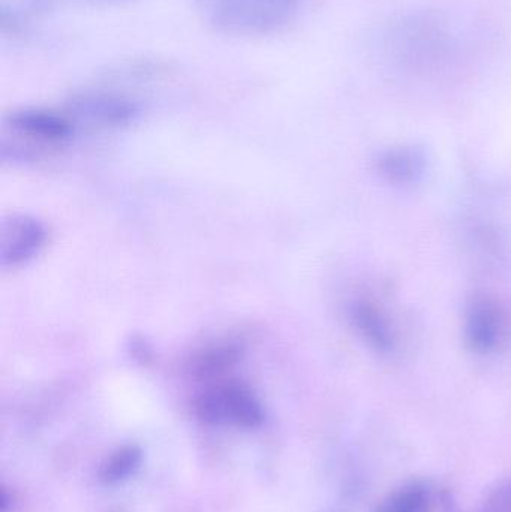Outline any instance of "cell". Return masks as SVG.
<instances>
[{"instance_id": "1", "label": "cell", "mask_w": 511, "mask_h": 512, "mask_svg": "<svg viewBox=\"0 0 511 512\" xmlns=\"http://www.w3.org/2000/svg\"><path fill=\"white\" fill-rule=\"evenodd\" d=\"M219 32L264 36L281 32L300 11V0H192Z\"/></svg>"}, {"instance_id": "9", "label": "cell", "mask_w": 511, "mask_h": 512, "mask_svg": "<svg viewBox=\"0 0 511 512\" xmlns=\"http://www.w3.org/2000/svg\"><path fill=\"white\" fill-rule=\"evenodd\" d=\"M356 321L360 330L365 333V337L374 342L377 348L384 349L389 346V330H387L386 324L381 321L377 310L369 306L357 307Z\"/></svg>"}, {"instance_id": "5", "label": "cell", "mask_w": 511, "mask_h": 512, "mask_svg": "<svg viewBox=\"0 0 511 512\" xmlns=\"http://www.w3.org/2000/svg\"><path fill=\"white\" fill-rule=\"evenodd\" d=\"M12 128L42 143H60L71 135L68 117L48 110H21L9 119Z\"/></svg>"}, {"instance_id": "7", "label": "cell", "mask_w": 511, "mask_h": 512, "mask_svg": "<svg viewBox=\"0 0 511 512\" xmlns=\"http://www.w3.org/2000/svg\"><path fill=\"white\" fill-rule=\"evenodd\" d=\"M143 451L137 445H123L105 459L99 469V480L107 486L122 483L140 468Z\"/></svg>"}, {"instance_id": "6", "label": "cell", "mask_w": 511, "mask_h": 512, "mask_svg": "<svg viewBox=\"0 0 511 512\" xmlns=\"http://www.w3.org/2000/svg\"><path fill=\"white\" fill-rule=\"evenodd\" d=\"M500 315L489 303L477 304L470 316V342L479 351H489L497 345L500 336Z\"/></svg>"}, {"instance_id": "4", "label": "cell", "mask_w": 511, "mask_h": 512, "mask_svg": "<svg viewBox=\"0 0 511 512\" xmlns=\"http://www.w3.org/2000/svg\"><path fill=\"white\" fill-rule=\"evenodd\" d=\"M45 242V230L38 221L14 218L3 225L2 264L18 265L32 258Z\"/></svg>"}, {"instance_id": "3", "label": "cell", "mask_w": 511, "mask_h": 512, "mask_svg": "<svg viewBox=\"0 0 511 512\" xmlns=\"http://www.w3.org/2000/svg\"><path fill=\"white\" fill-rule=\"evenodd\" d=\"M396 47L407 65H437L449 50L447 35L437 20L414 18L396 30Z\"/></svg>"}, {"instance_id": "2", "label": "cell", "mask_w": 511, "mask_h": 512, "mask_svg": "<svg viewBox=\"0 0 511 512\" xmlns=\"http://www.w3.org/2000/svg\"><path fill=\"white\" fill-rule=\"evenodd\" d=\"M195 414L212 426L257 429L264 409L254 391L240 382H224L204 391L195 402Z\"/></svg>"}, {"instance_id": "8", "label": "cell", "mask_w": 511, "mask_h": 512, "mask_svg": "<svg viewBox=\"0 0 511 512\" xmlns=\"http://www.w3.org/2000/svg\"><path fill=\"white\" fill-rule=\"evenodd\" d=\"M428 495L420 486H410L401 492L393 493L378 508V512H425Z\"/></svg>"}]
</instances>
